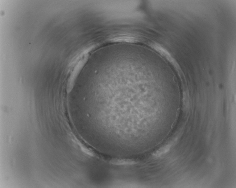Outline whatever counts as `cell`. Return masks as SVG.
<instances>
[{"label":"cell","mask_w":236,"mask_h":188,"mask_svg":"<svg viewBox=\"0 0 236 188\" xmlns=\"http://www.w3.org/2000/svg\"><path fill=\"white\" fill-rule=\"evenodd\" d=\"M111 164L118 166H129L135 164V161L129 159H113L110 161Z\"/></svg>","instance_id":"6da1fadb"},{"label":"cell","mask_w":236,"mask_h":188,"mask_svg":"<svg viewBox=\"0 0 236 188\" xmlns=\"http://www.w3.org/2000/svg\"><path fill=\"white\" fill-rule=\"evenodd\" d=\"M172 145L170 144L165 145L162 148L159 149L153 153V155L155 157H159L160 156L167 153L169 151Z\"/></svg>","instance_id":"7a4b0ae2"},{"label":"cell","mask_w":236,"mask_h":188,"mask_svg":"<svg viewBox=\"0 0 236 188\" xmlns=\"http://www.w3.org/2000/svg\"><path fill=\"white\" fill-rule=\"evenodd\" d=\"M82 150L85 153L88 154V155H89V156H91V157H93V156H94V154L93 152L89 150L88 149H87L83 148Z\"/></svg>","instance_id":"3957f363"}]
</instances>
